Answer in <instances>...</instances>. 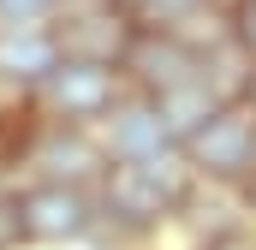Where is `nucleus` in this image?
<instances>
[{
  "instance_id": "obj_1",
  "label": "nucleus",
  "mask_w": 256,
  "mask_h": 250,
  "mask_svg": "<svg viewBox=\"0 0 256 250\" xmlns=\"http://www.w3.org/2000/svg\"><path fill=\"white\" fill-rule=\"evenodd\" d=\"M185 202H191V161H185V149L155 155V161H108L102 196H96V208L114 226H126V232H155Z\"/></svg>"
},
{
  "instance_id": "obj_2",
  "label": "nucleus",
  "mask_w": 256,
  "mask_h": 250,
  "mask_svg": "<svg viewBox=\"0 0 256 250\" xmlns=\"http://www.w3.org/2000/svg\"><path fill=\"white\" fill-rule=\"evenodd\" d=\"M191 173L214 179V185H250L256 179V114L250 108H220L214 120L185 143Z\"/></svg>"
},
{
  "instance_id": "obj_3",
  "label": "nucleus",
  "mask_w": 256,
  "mask_h": 250,
  "mask_svg": "<svg viewBox=\"0 0 256 250\" xmlns=\"http://www.w3.org/2000/svg\"><path fill=\"white\" fill-rule=\"evenodd\" d=\"M120 66H90V60H60L48 72V84L36 90L42 96V108L54 114L60 125H84V120H108L120 102H126V90H120Z\"/></svg>"
},
{
  "instance_id": "obj_4",
  "label": "nucleus",
  "mask_w": 256,
  "mask_h": 250,
  "mask_svg": "<svg viewBox=\"0 0 256 250\" xmlns=\"http://www.w3.org/2000/svg\"><path fill=\"white\" fill-rule=\"evenodd\" d=\"M137 18L120 12V6H84L54 24V42H60V60H90V66H126L131 42H137Z\"/></svg>"
},
{
  "instance_id": "obj_5",
  "label": "nucleus",
  "mask_w": 256,
  "mask_h": 250,
  "mask_svg": "<svg viewBox=\"0 0 256 250\" xmlns=\"http://www.w3.org/2000/svg\"><path fill=\"white\" fill-rule=\"evenodd\" d=\"M96 196L84 185H30L24 190V232L36 244H72L96 226Z\"/></svg>"
},
{
  "instance_id": "obj_6",
  "label": "nucleus",
  "mask_w": 256,
  "mask_h": 250,
  "mask_svg": "<svg viewBox=\"0 0 256 250\" xmlns=\"http://www.w3.org/2000/svg\"><path fill=\"white\" fill-rule=\"evenodd\" d=\"M120 72L137 84V96H161V90H173V84L196 78V54L173 36V30H149V24H143Z\"/></svg>"
},
{
  "instance_id": "obj_7",
  "label": "nucleus",
  "mask_w": 256,
  "mask_h": 250,
  "mask_svg": "<svg viewBox=\"0 0 256 250\" xmlns=\"http://www.w3.org/2000/svg\"><path fill=\"white\" fill-rule=\"evenodd\" d=\"M108 161H155V155H173V131L161 120V108L149 96H126L114 114H108Z\"/></svg>"
},
{
  "instance_id": "obj_8",
  "label": "nucleus",
  "mask_w": 256,
  "mask_h": 250,
  "mask_svg": "<svg viewBox=\"0 0 256 250\" xmlns=\"http://www.w3.org/2000/svg\"><path fill=\"white\" fill-rule=\"evenodd\" d=\"M30 167H42V185H84L108 173V149L84 137V125H54L36 137Z\"/></svg>"
},
{
  "instance_id": "obj_9",
  "label": "nucleus",
  "mask_w": 256,
  "mask_h": 250,
  "mask_svg": "<svg viewBox=\"0 0 256 250\" xmlns=\"http://www.w3.org/2000/svg\"><path fill=\"white\" fill-rule=\"evenodd\" d=\"M54 66H60V42H54V30H48V24H18V30H0V84L42 90Z\"/></svg>"
},
{
  "instance_id": "obj_10",
  "label": "nucleus",
  "mask_w": 256,
  "mask_h": 250,
  "mask_svg": "<svg viewBox=\"0 0 256 250\" xmlns=\"http://www.w3.org/2000/svg\"><path fill=\"white\" fill-rule=\"evenodd\" d=\"M155 108H161V120H167V131H173V143L185 149L202 125L220 114V96L202 84V78H185V84H173V90H161V96H149Z\"/></svg>"
},
{
  "instance_id": "obj_11",
  "label": "nucleus",
  "mask_w": 256,
  "mask_h": 250,
  "mask_svg": "<svg viewBox=\"0 0 256 250\" xmlns=\"http://www.w3.org/2000/svg\"><path fill=\"white\" fill-rule=\"evenodd\" d=\"M18 244H30V232H24V196L0 190V250H18Z\"/></svg>"
},
{
  "instance_id": "obj_12",
  "label": "nucleus",
  "mask_w": 256,
  "mask_h": 250,
  "mask_svg": "<svg viewBox=\"0 0 256 250\" xmlns=\"http://www.w3.org/2000/svg\"><path fill=\"white\" fill-rule=\"evenodd\" d=\"M196 6H208V0H143V18H137V24H149V30H167V24L191 18Z\"/></svg>"
},
{
  "instance_id": "obj_13",
  "label": "nucleus",
  "mask_w": 256,
  "mask_h": 250,
  "mask_svg": "<svg viewBox=\"0 0 256 250\" xmlns=\"http://www.w3.org/2000/svg\"><path fill=\"white\" fill-rule=\"evenodd\" d=\"M226 18H232V42L244 48V60L256 66V0H232L226 6Z\"/></svg>"
},
{
  "instance_id": "obj_14",
  "label": "nucleus",
  "mask_w": 256,
  "mask_h": 250,
  "mask_svg": "<svg viewBox=\"0 0 256 250\" xmlns=\"http://www.w3.org/2000/svg\"><path fill=\"white\" fill-rule=\"evenodd\" d=\"M54 12V0H0V30H18V24H42Z\"/></svg>"
},
{
  "instance_id": "obj_15",
  "label": "nucleus",
  "mask_w": 256,
  "mask_h": 250,
  "mask_svg": "<svg viewBox=\"0 0 256 250\" xmlns=\"http://www.w3.org/2000/svg\"><path fill=\"white\" fill-rule=\"evenodd\" d=\"M202 250H256V232H244V226H220Z\"/></svg>"
},
{
  "instance_id": "obj_16",
  "label": "nucleus",
  "mask_w": 256,
  "mask_h": 250,
  "mask_svg": "<svg viewBox=\"0 0 256 250\" xmlns=\"http://www.w3.org/2000/svg\"><path fill=\"white\" fill-rule=\"evenodd\" d=\"M244 108H250V114H256V84H250V102H244Z\"/></svg>"
},
{
  "instance_id": "obj_17",
  "label": "nucleus",
  "mask_w": 256,
  "mask_h": 250,
  "mask_svg": "<svg viewBox=\"0 0 256 250\" xmlns=\"http://www.w3.org/2000/svg\"><path fill=\"white\" fill-rule=\"evenodd\" d=\"M244 190H250V208H256V179H250V185H244Z\"/></svg>"
}]
</instances>
